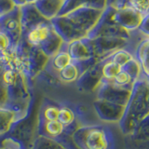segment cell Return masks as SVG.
<instances>
[{"instance_id":"obj_1","label":"cell","mask_w":149,"mask_h":149,"mask_svg":"<svg viewBox=\"0 0 149 149\" xmlns=\"http://www.w3.org/2000/svg\"><path fill=\"white\" fill-rule=\"evenodd\" d=\"M149 115V82L137 80L133 84L132 93L124 114L119 121V127L124 135H130L138 124Z\"/></svg>"},{"instance_id":"obj_2","label":"cell","mask_w":149,"mask_h":149,"mask_svg":"<svg viewBox=\"0 0 149 149\" xmlns=\"http://www.w3.org/2000/svg\"><path fill=\"white\" fill-rule=\"evenodd\" d=\"M73 140L80 149H114V137L108 127L84 125L74 130Z\"/></svg>"},{"instance_id":"obj_3","label":"cell","mask_w":149,"mask_h":149,"mask_svg":"<svg viewBox=\"0 0 149 149\" xmlns=\"http://www.w3.org/2000/svg\"><path fill=\"white\" fill-rule=\"evenodd\" d=\"M0 31L9 36L14 48L18 46L22 38L21 8L15 7L11 11L0 16Z\"/></svg>"},{"instance_id":"obj_4","label":"cell","mask_w":149,"mask_h":149,"mask_svg":"<svg viewBox=\"0 0 149 149\" xmlns=\"http://www.w3.org/2000/svg\"><path fill=\"white\" fill-rule=\"evenodd\" d=\"M98 88L99 90H98L97 99L111 102L123 106L127 104L132 90V88L116 87L112 82H106L102 80Z\"/></svg>"},{"instance_id":"obj_5","label":"cell","mask_w":149,"mask_h":149,"mask_svg":"<svg viewBox=\"0 0 149 149\" xmlns=\"http://www.w3.org/2000/svg\"><path fill=\"white\" fill-rule=\"evenodd\" d=\"M95 112L102 121L104 122H119L124 114L125 106L114 102L97 99L93 104Z\"/></svg>"},{"instance_id":"obj_6","label":"cell","mask_w":149,"mask_h":149,"mask_svg":"<svg viewBox=\"0 0 149 149\" xmlns=\"http://www.w3.org/2000/svg\"><path fill=\"white\" fill-rule=\"evenodd\" d=\"M54 29L51 22L47 20L30 27L22 34V37L24 38L31 46L40 48V46L49 38L51 32Z\"/></svg>"},{"instance_id":"obj_7","label":"cell","mask_w":149,"mask_h":149,"mask_svg":"<svg viewBox=\"0 0 149 149\" xmlns=\"http://www.w3.org/2000/svg\"><path fill=\"white\" fill-rule=\"evenodd\" d=\"M134 149H149V115L146 116L132 132L128 135Z\"/></svg>"},{"instance_id":"obj_8","label":"cell","mask_w":149,"mask_h":149,"mask_svg":"<svg viewBox=\"0 0 149 149\" xmlns=\"http://www.w3.org/2000/svg\"><path fill=\"white\" fill-rule=\"evenodd\" d=\"M102 64L99 68H88L77 79V86L81 91L95 90L102 82Z\"/></svg>"},{"instance_id":"obj_9","label":"cell","mask_w":149,"mask_h":149,"mask_svg":"<svg viewBox=\"0 0 149 149\" xmlns=\"http://www.w3.org/2000/svg\"><path fill=\"white\" fill-rule=\"evenodd\" d=\"M65 130V127L59 120L38 121L37 119V134L51 139L58 138Z\"/></svg>"},{"instance_id":"obj_10","label":"cell","mask_w":149,"mask_h":149,"mask_svg":"<svg viewBox=\"0 0 149 149\" xmlns=\"http://www.w3.org/2000/svg\"><path fill=\"white\" fill-rule=\"evenodd\" d=\"M63 2L64 0H38L35 6L42 16L50 21L58 16Z\"/></svg>"},{"instance_id":"obj_11","label":"cell","mask_w":149,"mask_h":149,"mask_svg":"<svg viewBox=\"0 0 149 149\" xmlns=\"http://www.w3.org/2000/svg\"><path fill=\"white\" fill-rule=\"evenodd\" d=\"M64 46L61 49V50L57 54H55L53 57L49 58L48 63H47V65L49 66V69H51L57 74L58 72H60L61 70H63V68L68 66L70 63H73V59L70 53L68 52L67 47L64 48Z\"/></svg>"},{"instance_id":"obj_12","label":"cell","mask_w":149,"mask_h":149,"mask_svg":"<svg viewBox=\"0 0 149 149\" xmlns=\"http://www.w3.org/2000/svg\"><path fill=\"white\" fill-rule=\"evenodd\" d=\"M18 119L19 116L14 110L7 106L0 107V136L6 134Z\"/></svg>"},{"instance_id":"obj_13","label":"cell","mask_w":149,"mask_h":149,"mask_svg":"<svg viewBox=\"0 0 149 149\" xmlns=\"http://www.w3.org/2000/svg\"><path fill=\"white\" fill-rule=\"evenodd\" d=\"M82 74V72L79 68L78 64L76 62L70 63L68 66L58 72V78L61 82L63 83H71L77 81Z\"/></svg>"},{"instance_id":"obj_14","label":"cell","mask_w":149,"mask_h":149,"mask_svg":"<svg viewBox=\"0 0 149 149\" xmlns=\"http://www.w3.org/2000/svg\"><path fill=\"white\" fill-rule=\"evenodd\" d=\"M60 106L54 104H45L41 107L38 114H37V119L38 121H52L58 120Z\"/></svg>"},{"instance_id":"obj_15","label":"cell","mask_w":149,"mask_h":149,"mask_svg":"<svg viewBox=\"0 0 149 149\" xmlns=\"http://www.w3.org/2000/svg\"><path fill=\"white\" fill-rule=\"evenodd\" d=\"M121 70H122V67L119 66L116 63L112 62L110 60L104 61L102 64V80L106 82H112L115 77Z\"/></svg>"},{"instance_id":"obj_16","label":"cell","mask_w":149,"mask_h":149,"mask_svg":"<svg viewBox=\"0 0 149 149\" xmlns=\"http://www.w3.org/2000/svg\"><path fill=\"white\" fill-rule=\"evenodd\" d=\"M58 120L65 128L69 127V126L74 124L77 121L76 112L67 105H61L59 108Z\"/></svg>"},{"instance_id":"obj_17","label":"cell","mask_w":149,"mask_h":149,"mask_svg":"<svg viewBox=\"0 0 149 149\" xmlns=\"http://www.w3.org/2000/svg\"><path fill=\"white\" fill-rule=\"evenodd\" d=\"M32 149H65V148L59 142L56 141L55 139H51V138L38 135L35 140V143L33 144Z\"/></svg>"},{"instance_id":"obj_18","label":"cell","mask_w":149,"mask_h":149,"mask_svg":"<svg viewBox=\"0 0 149 149\" xmlns=\"http://www.w3.org/2000/svg\"><path fill=\"white\" fill-rule=\"evenodd\" d=\"M133 59H134L133 56L130 54L129 51L124 50V49H118L112 53L111 56L107 60H110L112 62L116 63V64H118L119 66L124 67L126 64H128L130 62H132Z\"/></svg>"},{"instance_id":"obj_19","label":"cell","mask_w":149,"mask_h":149,"mask_svg":"<svg viewBox=\"0 0 149 149\" xmlns=\"http://www.w3.org/2000/svg\"><path fill=\"white\" fill-rule=\"evenodd\" d=\"M112 83L115 86L119 88H132L133 84L135 83L132 77L125 71V70H121V71L116 74L115 78L113 79Z\"/></svg>"},{"instance_id":"obj_20","label":"cell","mask_w":149,"mask_h":149,"mask_svg":"<svg viewBox=\"0 0 149 149\" xmlns=\"http://www.w3.org/2000/svg\"><path fill=\"white\" fill-rule=\"evenodd\" d=\"M122 69L125 70V71L132 77L134 82L138 80V78L140 77V73H141V67H140V65L135 62L134 59L132 62H130L128 64H126L124 67H122Z\"/></svg>"},{"instance_id":"obj_21","label":"cell","mask_w":149,"mask_h":149,"mask_svg":"<svg viewBox=\"0 0 149 149\" xmlns=\"http://www.w3.org/2000/svg\"><path fill=\"white\" fill-rule=\"evenodd\" d=\"M130 5L141 13L146 12L149 9V0H129Z\"/></svg>"},{"instance_id":"obj_22","label":"cell","mask_w":149,"mask_h":149,"mask_svg":"<svg viewBox=\"0 0 149 149\" xmlns=\"http://www.w3.org/2000/svg\"><path fill=\"white\" fill-rule=\"evenodd\" d=\"M10 48H14L12 45V42L9 38V36L6 33L0 31V52L5 50H8Z\"/></svg>"},{"instance_id":"obj_23","label":"cell","mask_w":149,"mask_h":149,"mask_svg":"<svg viewBox=\"0 0 149 149\" xmlns=\"http://www.w3.org/2000/svg\"><path fill=\"white\" fill-rule=\"evenodd\" d=\"M15 7L13 0H0V16L11 11Z\"/></svg>"},{"instance_id":"obj_24","label":"cell","mask_w":149,"mask_h":149,"mask_svg":"<svg viewBox=\"0 0 149 149\" xmlns=\"http://www.w3.org/2000/svg\"><path fill=\"white\" fill-rule=\"evenodd\" d=\"M7 100H8V95H7V88L5 85L0 81V107L6 106L7 104Z\"/></svg>"}]
</instances>
